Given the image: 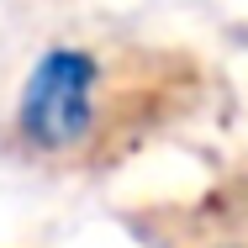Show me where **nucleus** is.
<instances>
[{"label":"nucleus","mask_w":248,"mask_h":248,"mask_svg":"<svg viewBox=\"0 0 248 248\" xmlns=\"http://www.w3.org/2000/svg\"><path fill=\"white\" fill-rule=\"evenodd\" d=\"M16 127L37 153H69L95 127V58L79 48H48L16 106Z\"/></svg>","instance_id":"1"}]
</instances>
